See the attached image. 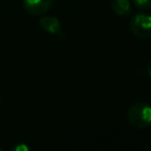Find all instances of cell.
Wrapping results in <instances>:
<instances>
[{
  "instance_id": "obj_1",
  "label": "cell",
  "mask_w": 151,
  "mask_h": 151,
  "mask_svg": "<svg viewBox=\"0 0 151 151\" xmlns=\"http://www.w3.org/2000/svg\"><path fill=\"white\" fill-rule=\"evenodd\" d=\"M126 119L136 129H147L151 126V105L144 101H137L129 106Z\"/></svg>"
},
{
  "instance_id": "obj_2",
  "label": "cell",
  "mask_w": 151,
  "mask_h": 151,
  "mask_svg": "<svg viewBox=\"0 0 151 151\" xmlns=\"http://www.w3.org/2000/svg\"><path fill=\"white\" fill-rule=\"evenodd\" d=\"M130 31L138 39L151 38V14L144 12L131 14Z\"/></svg>"
},
{
  "instance_id": "obj_3",
  "label": "cell",
  "mask_w": 151,
  "mask_h": 151,
  "mask_svg": "<svg viewBox=\"0 0 151 151\" xmlns=\"http://www.w3.org/2000/svg\"><path fill=\"white\" fill-rule=\"evenodd\" d=\"M39 26L47 33L55 35L58 38H63L64 37V32H63V26L60 20L57 17L53 15H41L39 19Z\"/></svg>"
},
{
  "instance_id": "obj_4",
  "label": "cell",
  "mask_w": 151,
  "mask_h": 151,
  "mask_svg": "<svg viewBox=\"0 0 151 151\" xmlns=\"http://www.w3.org/2000/svg\"><path fill=\"white\" fill-rule=\"evenodd\" d=\"M25 11L33 17H41L48 12L52 0H22Z\"/></svg>"
},
{
  "instance_id": "obj_5",
  "label": "cell",
  "mask_w": 151,
  "mask_h": 151,
  "mask_svg": "<svg viewBox=\"0 0 151 151\" xmlns=\"http://www.w3.org/2000/svg\"><path fill=\"white\" fill-rule=\"evenodd\" d=\"M111 9L120 18H126L132 14V4L130 0H112Z\"/></svg>"
},
{
  "instance_id": "obj_6",
  "label": "cell",
  "mask_w": 151,
  "mask_h": 151,
  "mask_svg": "<svg viewBox=\"0 0 151 151\" xmlns=\"http://www.w3.org/2000/svg\"><path fill=\"white\" fill-rule=\"evenodd\" d=\"M133 5L139 9H151V0H132Z\"/></svg>"
},
{
  "instance_id": "obj_7",
  "label": "cell",
  "mask_w": 151,
  "mask_h": 151,
  "mask_svg": "<svg viewBox=\"0 0 151 151\" xmlns=\"http://www.w3.org/2000/svg\"><path fill=\"white\" fill-rule=\"evenodd\" d=\"M11 151H29V147L25 143H18L14 146H12Z\"/></svg>"
},
{
  "instance_id": "obj_8",
  "label": "cell",
  "mask_w": 151,
  "mask_h": 151,
  "mask_svg": "<svg viewBox=\"0 0 151 151\" xmlns=\"http://www.w3.org/2000/svg\"><path fill=\"white\" fill-rule=\"evenodd\" d=\"M145 70H146V73H147V76L151 78V60L147 63V65H146V68H145Z\"/></svg>"
},
{
  "instance_id": "obj_9",
  "label": "cell",
  "mask_w": 151,
  "mask_h": 151,
  "mask_svg": "<svg viewBox=\"0 0 151 151\" xmlns=\"http://www.w3.org/2000/svg\"><path fill=\"white\" fill-rule=\"evenodd\" d=\"M0 104H1V96H0Z\"/></svg>"
},
{
  "instance_id": "obj_10",
  "label": "cell",
  "mask_w": 151,
  "mask_h": 151,
  "mask_svg": "<svg viewBox=\"0 0 151 151\" xmlns=\"http://www.w3.org/2000/svg\"><path fill=\"white\" fill-rule=\"evenodd\" d=\"M0 151H2V150H1V149H0Z\"/></svg>"
}]
</instances>
